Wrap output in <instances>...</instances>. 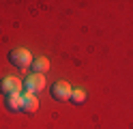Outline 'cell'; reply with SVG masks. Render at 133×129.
<instances>
[{"label":"cell","instance_id":"1","mask_svg":"<svg viewBox=\"0 0 133 129\" xmlns=\"http://www.w3.org/2000/svg\"><path fill=\"white\" fill-rule=\"evenodd\" d=\"M9 63L15 65L17 69H28L32 65V54L26 47H15L11 54H9Z\"/></svg>","mask_w":133,"mask_h":129},{"label":"cell","instance_id":"2","mask_svg":"<svg viewBox=\"0 0 133 129\" xmlns=\"http://www.w3.org/2000/svg\"><path fill=\"white\" fill-rule=\"evenodd\" d=\"M49 93H52V97H54L56 101L66 103V101H71V93H73V88H71V84H69V82L58 80V82H54V84H52Z\"/></svg>","mask_w":133,"mask_h":129},{"label":"cell","instance_id":"3","mask_svg":"<svg viewBox=\"0 0 133 129\" xmlns=\"http://www.w3.org/2000/svg\"><path fill=\"white\" fill-rule=\"evenodd\" d=\"M22 88H24V82L17 80L15 75H6V77L0 80V93L4 97H9V95H22Z\"/></svg>","mask_w":133,"mask_h":129},{"label":"cell","instance_id":"4","mask_svg":"<svg viewBox=\"0 0 133 129\" xmlns=\"http://www.w3.org/2000/svg\"><path fill=\"white\" fill-rule=\"evenodd\" d=\"M45 88V75H39V73H30L26 80H24V90L30 93V95H37L39 90Z\"/></svg>","mask_w":133,"mask_h":129},{"label":"cell","instance_id":"5","mask_svg":"<svg viewBox=\"0 0 133 129\" xmlns=\"http://www.w3.org/2000/svg\"><path fill=\"white\" fill-rule=\"evenodd\" d=\"M37 110H39V99H37V95L24 93V95H22V112H26V114H35Z\"/></svg>","mask_w":133,"mask_h":129},{"label":"cell","instance_id":"6","mask_svg":"<svg viewBox=\"0 0 133 129\" xmlns=\"http://www.w3.org/2000/svg\"><path fill=\"white\" fill-rule=\"evenodd\" d=\"M4 108L9 112H22V95H9V97H4Z\"/></svg>","mask_w":133,"mask_h":129},{"label":"cell","instance_id":"7","mask_svg":"<svg viewBox=\"0 0 133 129\" xmlns=\"http://www.w3.org/2000/svg\"><path fill=\"white\" fill-rule=\"evenodd\" d=\"M47 71H49V60H47V58L39 56V58H35V60H32V73L43 75V73H47Z\"/></svg>","mask_w":133,"mask_h":129},{"label":"cell","instance_id":"8","mask_svg":"<svg viewBox=\"0 0 133 129\" xmlns=\"http://www.w3.org/2000/svg\"><path fill=\"white\" fill-rule=\"evenodd\" d=\"M71 101L75 103V106L84 103V101H86V90H84V88H73V93H71Z\"/></svg>","mask_w":133,"mask_h":129}]
</instances>
